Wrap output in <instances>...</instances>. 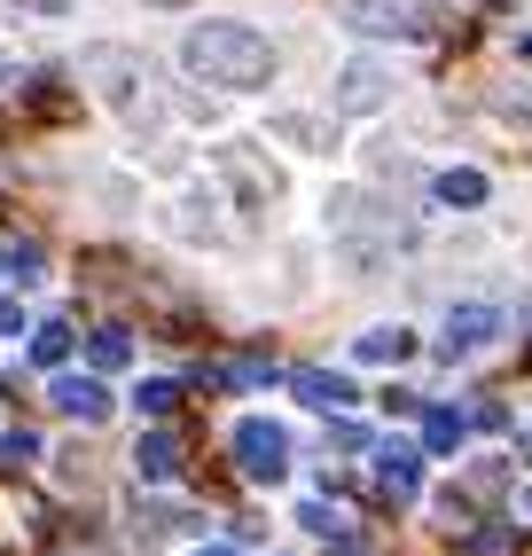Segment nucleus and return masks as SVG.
<instances>
[{
	"label": "nucleus",
	"mask_w": 532,
	"mask_h": 556,
	"mask_svg": "<svg viewBox=\"0 0 532 556\" xmlns=\"http://www.w3.org/2000/svg\"><path fill=\"white\" fill-rule=\"evenodd\" d=\"M48 400H55V416H71V424H102V416H110V392H102V377H71V368H55Z\"/></svg>",
	"instance_id": "nucleus-5"
},
{
	"label": "nucleus",
	"mask_w": 532,
	"mask_h": 556,
	"mask_svg": "<svg viewBox=\"0 0 532 556\" xmlns=\"http://www.w3.org/2000/svg\"><path fill=\"white\" fill-rule=\"evenodd\" d=\"M407 353H415V329H400V321H384V329H368V338L353 345V361H376V368H384V361L400 368Z\"/></svg>",
	"instance_id": "nucleus-10"
},
{
	"label": "nucleus",
	"mask_w": 532,
	"mask_h": 556,
	"mask_svg": "<svg viewBox=\"0 0 532 556\" xmlns=\"http://www.w3.org/2000/svg\"><path fill=\"white\" fill-rule=\"evenodd\" d=\"M197 556H236V548H197Z\"/></svg>",
	"instance_id": "nucleus-21"
},
{
	"label": "nucleus",
	"mask_w": 532,
	"mask_h": 556,
	"mask_svg": "<svg viewBox=\"0 0 532 556\" xmlns=\"http://www.w3.org/2000/svg\"><path fill=\"white\" fill-rule=\"evenodd\" d=\"M290 392L306 400V407H321V416H345V407L360 400L353 377H329V368H290Z\"/></svg>",
	"instance_id": "nucleus-7"
},
{
	"label": "nucleus",
	"mask_w": 532,
	"mask_h": 556,
	"mask_svg": "<svg viewBox=\"0 0 532 556\" xmlns=\"http://www.w3.org/2000/svg\"><path fill=\"white\" fill-rule=\"evenodd\" d=\"M87 361L110 377V368H126V361H134V338H126V329H94V338H87Z\"/></svg>",
	"instance_id": "nucleus-12"
},
{
	"label": "nucleus",
	"mask_w": 532,
	"mask_h": 556,
	"mask_svg": "<svg viewBox=\"0 0 532 556\" xmlns=\"http://www.w3.org/2000/svg\"><path fill=\"white\" fill-rule=\"evenodd\" d=\"M517 517H532V486H524V494H517Z\"/></svg>",
	"instance_id": "nucleus-19"
},
{
	"label": "nucleus",
	"mask_w": 532,
	"mask_h": 556,
	"mask_svg": "<svg viewBox=\"0 0 532 556\" xmlns=\"http://www.w3.org/2000/svg\"><path fill=\"white\" fill-rule=\"evenodd\" d=\"M0 87H16V71H9V63H0Z\"/></svg>",
	"instance_id": "nucleus-20"
},
{
	"label": "nucleus",
	"mask_w": 532,
	"mask_h": 556,
	"mask_svg": "<svg viewBox=\"0 0 532 556\" xmlns=\"http://www.w3.org/2000/svg\"><path fill=\"white\" fill-rule=\"evenodd\" d=\"M376 486H384L392 502H415V494H423V447L384 439V447H376Z\"/></svg>",
	"instance_id": "nucleus-4"
},
{
	"label": "nucleus",
	"mask_w": 532,
	"mask_h": 556,
	"mask_svg": "<svg viewBox=\"0 0 532 556\" xmlns=\"http://www.w3.org/2000/svg\"><path fill=\"white\" fill-rule=\"evenodd\" d=\"M463 439H470V407H431L423 416V455H463Z\"/></svg>",
	"instance_id": "nucleus-9"
},
{
	"label": "nucleus",
	"mask_w": 532,
	"mask_h": 556,
	"mask_svg": "<svg viewBox=\"0 0 532 556\" xmlns=\"http://www.w3.org/2000/svg\"><path fill=\"white\" fill-rule=\"evenodd\" d=\"M134 407H141V416H173V407H180V384H165V377H149V384L134 392Z\"/></svg>",
	"instance_id": "nucleus-14"
},
{
	"label": "nucleus",
	"mask_w": 532,
	"mask_h": 556,
	"mask_svg": "<svg viewBox=\"0 0 532 556\" xmlns=\"http://www.w3.org/2000/svg\"><path fill=\"white\" fill-rule=\"evenodd\" d=\"M297 526H306V533H345V509H329V502H297Z\"/></svg>",
	"instance_id": "nucleus-15"
},
{
	"label": "nucleus",
	"mask_w": 532,
	"mask_h": 556,
	"mask_svg": "<svg viewBox=\"0 0 532 556\" xmlns=\"http://www.w3.org/2000/svg\"><path fill=\"white\" fill-rule=\"evenodd\" d=\"M384 87H392V71L376 63V55H360V63H345V79H337V110H345V118H360V110L384 102Z\"/></svg>",
	"instance_id": "nucleus-6"
},
{
	"label": "nucleus",
	"mask_w": 532,
	"mask_h": 556,
	"mask_svg": "<svg viewBox=\"0 0 532 556\" xmlns=\"http://www.w3.org/2000/svg\"><path fill=\"white\" fill-rule=\"evenodd\" d=\"M31 361H40V368H63V361H71V329H63V321H40V329H31Z\"/></svg>",
	"instance_id": "nucleus-13"
},
{
	"label": "nucleus",
	"mask_w": 532,
	"mask_h": 556,
	"mask_svg": "<svg viewBox=\"0 0 532 556\" xmlns=\"http://www.w3.org/2000/svg\"><path fill=\"white\" fill-rule=\"evenodd\" d=\"M134 478H141V486H165V478H180V439H173V431L134 439Z\"/></svg>",
	"instance_id": "nucleus-8"
},
{
	"label": "nucleus",
	"mask_w": 532,
	"mask_h": 556,
	"mask_svg": "<svg viewBox=\"0 0 532 556\" xmlns=\"http://www.w3.org/2000/svg\"><path fill=\"white\" fill-rule=\"evenodd\" d=\"M470 424H478V431H502L509 416H502V400H478V407H470Z\"/></svg>",
	"instance_id": "nucleus-17"
},
{
	"label": "nucleus",
	"mask_w": 532,
	"mask_h": 556,
	"mask_svg": "<svg viewBox=\"0 0 532 556\" xmlns=\"http://www.w3.org/2000/svg\"><path fill=\"white\" fill-rule=\"evenodd\" d=\"M502 329H509L502 306H454L446 329H439V361H470V353H485L493 338H502Z\"/></svg>",
	"instance_id": "nucleus-3"
},
{
	"label": "nucleus",
	"mask_w": 532,
	"mask_h": 556,
	"mask_svg": "<svg viewBox=\"0 0 532 556\" xmlns=\"http://www.w3.org/2000/svg\"><path fill=\"white\" fill-rule=\"evenodd\" d=\"M0 338H24V314H16V299H0Z\"/></svg>",
	"instance_id": "nucleus-18"
},
{
	"label": "nucleus",
	"mask_w": 532,
	"mask_h": 556,
	"mask_svg": "<svg viewBox=\"0 0 532 556\" xmlns=\"http://www.w3.org/2000/svg\"><path fill=\"white\" fill-rule=\"evenodd\" d=\"M431 197H439V204H463V212H470V204H485V173H470V165H446V173L431 180Z\"/></svg>",
	"instance_id": "nucleus-11"
},
{
	"label": "nucleus",
	"mask_w": 532,
	"mask_h": 556,
	"mask_svg": "<svg viewBox=\"0 0 532 556\" xmlns=\"http://www.w3.org/2000/svg\"><path fill=\"white\" fill-rule=\"evenodd\" d=\"M31 455H40V439H31V431H0V470H24Z\"/></svg>",
	"instance_id": "nucleus-16"
},
{
	"label": "nucleus",
	"mask_w": 532,
	"mask_h": 556,
	"mask_svg": "<svg viewBox=\"0 0 532 556\" xmlns=\"http://www.w3.org/2000/svg\"><path fill=\"white\" fill-rule=\"evenodd\" d=\"M227 447H236V470L258 478V486H275V478L290 470V431L266 424V416H243L236 431H227Z\"/></svg>",
	"instance_id": "nucleus-2"
},
{
	"label": "nucleus",
	"mask_w": 532,
	"mask_h": 556,
	"mask_svg": "<svg viewBox=\"0 0 532 556\" xmlns=\"http://www.w3.org/2000/svg\"><path fill=\"white\" fill-rule=\"evenodd\" d=\"M180 63L197 71L204 87H227V94H243V87H266V79H275V48H266L251 24H236V16H204V24H188Z\"/></svg>",
	"instance_id": "nucleus-1"
}]
</instances>
